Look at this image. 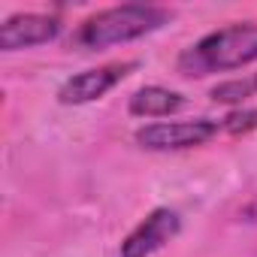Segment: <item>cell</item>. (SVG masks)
<instances>
[{
	"instance_id": "cell-4",
	"label": "cell",
	"mask_w": 257,
	"mask_h": 257,
	"mask_svg": "<svg viewBox=\"0 0 257 257\" xmlns=\"http://www.w3.org/2000/svg\"><path fill=\"white\" fill-rule=\"evenodd\" d=\"M134 70H137V61H121V64H103V67L82 70L58 88V103H64V106L94 103V100L106 97L115 85H121Z\"/></svg>"
},
{
	"instance_id": "cell-1",
	"label": "cell",
	"mask_w": 257,
	"mask_h": 257,
	"mask_svg": "<svg viewBox=\"0 0 257 257\" xmlns=\"http://www.w3.org/2000/svg\"><path fill=\"white\" fill-rule=\"evenodd\" d=\"M254 61H257V22H236L188 46L179 55V73L200 79L212 73L242 70Z\"/></svg>"
},
{
	"instance_id": "cell-6",
	"label": "cell",
	"mask_w": 257,
	"mask_h": 257,
	"mask_svg": "<svg viewBox=\"0 0 257 257\" xmlns=\"http://www.w3.org/2000/svg\"><path fill=\"white\" fill-rule=\"evenodd\" d=\"M61 34V19L46 16V13H19L10 16L0 25V49L4 52H19V49H34L58 40Z\"/></svg>"
},
{
	"instance_id": "cell-2",
	"label": "cell",
	"mask_w": 257,
	"mask_h": 257,
	"mask_svg": "<svg viewBox=\"0 0 257 257\" xmlns=\"http://www.w3.org/2000/svg\"><path fill=\"white\" fill-rule=\"evenodd\" d=\"M170 19H173V13L164 7H155V4L109 7V10L88 16L79 25L76 46H82L85 52H103L109 46H121V43H134L140 37H149V34L161 31Z\"/></svg>"
},
{
	"instance_id": "cell-9",
	"label": "cell",
	"mask_w": 257,
	"mask_h": 257,
	"mask_svg": "<svg viewBox=\"0 0 257 257\" xmlns=\"http://www.w3.org/2000/svg\"><path fill=\"white\" fill-rule=\"evenodd\" d=\"M221 131L230 134V137H242V134L257 131V109H236V112H230L227 118H221Z\"/></svg>"
},
{
	"instance_id": "cell-7",
	"label": "cell",
	"mask_w": 257,
	"mask_h": 257,
	"mask_svg": "<svg viewBox=\"0 0 257 257\" xmlns=\"http://www.w3.org/2000/svg\"><path fill=\"white\" fill-rule=\"evenodd\" d=\"M185 106V97L179 91L161 88V85H146L140 91L131 94L127 100V112L137 118H167L173 112H179Z\"/></svg>"
},
{
	"instance_id": "cell-3",
	"label": "cell",
	"mask_w": 257,
	"mask_h": 257,
	"mask_svg": "<svg viewBox=\"0 0 257 257\" xmlns=\"http://www.w3.org/2000/svg\"><path fill=\"white\" fill-rule=\"evenodd\" d=\"M221 131L218 121L209 118H191V121H155L146 124L134 134L137 146L146 152H185V149H197L206 146L209 140H215Z\"/></svg>"
},
{
	"instance_id": "cell-8",
	"label": "cell",
	"mask_w": 257,
	"mask_h": 257,
	"mask_svg": "<svg viewBox=\"0 0 257 257\" xmlns=\"http://www.w3.org/2000/svg\"><path fill=\"white\" fill-rule=\"evenodd\" d=\"M209 97L215 103H224V106H242L245 100L257 97V73H245V76H236V79H227V82H218Z\"/></svg>"
},
{
	"instance_id": "cell-5",
	"label": "cell",
	"mask_w": 257,
	"mask_h": 257,
	"mask_svg": "<svg viewBox=\"0 0 257 257\" xmlns=\"http://www.w3.org/2000/svg\"><path fill=\"white\" fill-rule=\"evenodd\" d=\"M182 230V221L173 209H152L131 233L124 236L118 257H152L158 254L167 242H173Z\"/></svg>"
}]
</instances>
